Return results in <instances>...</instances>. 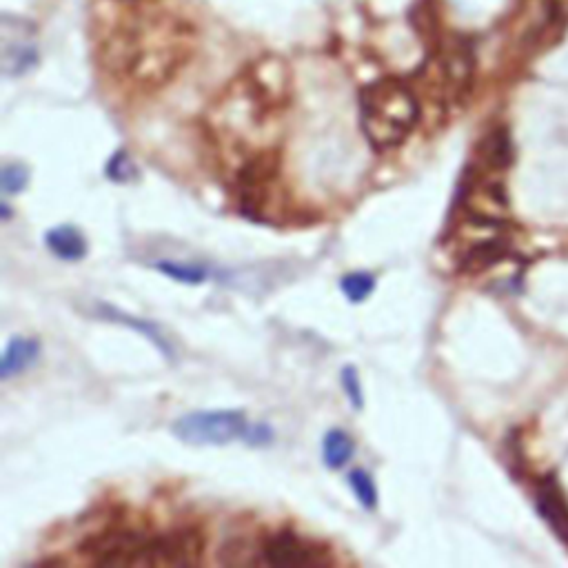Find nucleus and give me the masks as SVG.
Returning a JSON list of instances; mask_svg holds the SVG:
<instances>
[{
  "label": "nucleus",
  "mask_w": 568,
  "mask_h": 568,
  "mask_svg": "<svg viewBox=\"0 0 568 568\" xmlns=\"http://www.w3.org/2000/svg\"><path fill=\"white\" fill-rule=\"evenodd\" d=\"M194 47V29L185 18L160 7L125 20L105 45V65L138 87H158L176 74Z\"/></svg>",
  "instance_id": "1"
},
{
  "label": "nucleus",
  "mask_w": 568,
  "mask_h": 568,
  "mask_svg": "<svg viewBox=\"0 0 568 568\" xmlns=\"http://www.w3.org/2000/svg\"><path fill=\"white\" fill-rule=\"evenodd\" d=\"M420 120L415 91L398 78H380L360 94V125L373 147L402 145Z\"/></svg>",
  "instance_id": "2"
},
{
  "label": "nucleus",
  "mask_w": 568,
  "mask_h": 568,
  "mask_svg": "<svg viewBox=\"0 0 568 568\" xmlns=\"http://www.w3.org/2000/svg\"><path fill=\"white\" fill-rule=\"evenodd\" d=\"M249 422L242 411H198L174 422V435L191 446H225L245 438Z\"/></svg>",
  "instance_id": "3"
},
{
  "label": "nucleus",
  "mask_w": 568,
  "mask_h": 568,
  "mask_svg": "<svg viewBox=\"0 0 568 568\" xmlns=\"http://www.w3.org/2000/svg\"><path fill=\"white\" fill-rule=\"evenodd\" d=\"M38 65V32L34 23L5 14L0 18V67L7 78L25 76Z\"/></svg>",
  "instance_id": "4"
},
{
  "label": "nucleus",
  "mask_w": 568,
  "mask_h": 568,
  "mask_svg": "<svg viewBox=\"0 0 568 568\" xmlns=\"http://www.w3.org/2000/svg\"><path fill=\"white\" fill-rule=\"evenodd\" d=\"M198 531H174L142 542L136 566H194L202 557Z\"/></svg>",
  "instance_id": "5"
},
{
  "label": "nucleus",
  "mask_w": 568,
  "mask_h": 568,
  "mask_svg": "<svg viewBox=\"0 0 568 568\" xmlns=\"http://www.w3.org/2000/svg\"><path fill=\"white\" fill-rule=\"evenodd\" d=\"M260 564L269 566H324L331 564V557L320 546L311 544L291 531H282L269 537L265 546L258 551Z\"/></svg>",
  "instance_id": "6"
},
{
  "label": "nucleus",
  "mask_w": 568,
  "mask_h": 568,
  "mask_svg": "<svg viewBox=\"0 0 568 568\" xmlns=\"http://www.w3.org/2000/svg\"><path fill=\"white\" fill-rule=\"evenodd\" d=\"M145 537L134 531H109L91 537L80 553L98 566H136V557Z\"/></svg>",
  "instance_id": "7"
},
{
  "label": "nucleus",
  "mask_w": 568,
  "mask_h": 568,
  "mask_svg": "<svg viewBox=\"0 0 568 568\" xmlns=\"http://www.w3.org/2000/svg\"><path fill=\"white\" fill-rule=\"evenodd\" d=\"M45 242L49 251L58 256L60 260L67 262H76L83 260L87 256V240L80 229L71 227V225H58L54 229L47 231Z\"/></svg>",
  "instance_id": "8"
},
{
  "label": "nucleus",
  "mask_w": 568,
  "mask_h": 568,
  "mask_svg": "<svg viewBox=\"0 0 568 568\" xmlns=\"http://www.w3.org/2000/svg\"><path fill=\"white\" fill-rule=\"evenodd\" d=\"M40 342L36 338H14L7 344L0 362V378L9 380L14 375L27 371L38 360Z\"/></svg>",
  "instance_id": "9"
},
{
  "label": "nucleus",
  "mask_w": 568,
  "mask_h": 568,
  "mask_svg": "<svg viewBox=\"0 0 568 568\" xmlns=\"http://www.w3.org/2000/svg\"><path fill=\"white\" fill-rule=\"evenodd\" d=\"M98 316L100 318H105L109 322H118V324H127L129 329H134L138 333H142V336L149 338L151 342L156 344V347L167 355V358H174V349H171V344L167 342V338H162V333L158 331L156 324H151L149 320H140V318H134V316H129V313H123V311H118L116 307H109V304H98Z\"/></svg>",
  "instance_id": "10"
},
{
  "label": "nucleus",
  "mask_w": 568,
  "mask_h": 568,
  "mask_svg": "<svg viewBox=\"0 0 568 568\" xmlns=\"http://www.w3.org/2000/svg\"><path fill=\"white\" fill-rule=\"evenodd\" d=\"M355 453V442L347 431L333 429L322 440V460L329 466L331 471L344 469L353 458Z\"/></svg>",
  "instance_id": "11"
},
{
  "label": "nucleus",
  "mask_w": 568,
  "mask_h": 568,
  "mask_svg": "<svg viewBox=\"0 0 568 568\" xmlns=\"http://www.w3.org/2000/svg\"><path fill=\"white\" fill-rule=\"evenodd\" d=\"M540 509L544 513L546 520H549L557 535H562L564 540H568V509L562 500V495L557 493L553 482H546L544 489L540 493Z\"/></svg>",
  "instance_id": "12"
},
{
  "label": "nucleus",
  "mask_w": 568,
  "mask_h": 568,
  "mask_svg": "<svg viewBox=\"0 0 568 568\" xmlns=\"http://www.w3.org/2000/svg\"><path fill=\"white\" fill-rule=\"evenodd\" d=\"M349 486L353 495L358 497V502L367 511L378 509V486H375L371 475L364 469H355L349 473Z\"/></svg>",
  "instance_id": "13"
},
{
  "label": "nucleus",
  "mask_w": 568,
  "mask_h": 568,
  "mask_svg": "<svg viewBox=\"0 0 568 568\" xmlns=\"http://www.w3.org/2000/svg\"><path fill=\"white\" fill-rule=\"evenodd\" d=\"M340 289H342L344 296H347L349 302L360 304L373 293L375 278L371 276V273H364V271L347 273V276L340 280Z\"/></svg>",
  "instance_id": "14"
},
{
  "label": "nucleus",
  "mask_w": 568,
  "mask_h": 568,
  "mask_svg": "<svg viewBox=\"0 0 568 568\" xmlns=\"http://www.w3.org/2000/svg\"><path fill=\"white\" fill-rule=\"evenodd\" d=\"M156 269L160 273H165L167 278L185 282V284H200L207 280V269L200 265H185V262H171V260H162L156 265Z\"/></svg>",
  "instance_id": "15"
},
{
  "label": "nucleus",
  "mask_w": 568,
  "mask_h": 568,
  "mask_svg": "<svg viewBox=\"0 0 568 568\" xmlns=\"http://www.w3.org/2000/svg\"><path fill=\"white\" fill-rule=\"evenodd\" d=\"M29 182V169L23 162H7L0 171V189H3V196H14L20 194L27 187Z\"/></svg>",
  "instance_id": "16"
},
{
  "label": "nucleus",
  "mask_w": 568,
  "mask_h": 568,
  "mask_svg": "<svg viewBox=\"0 0 568 568\" xmlns=\"http://www.w3.org/2000/svg\"><path fill=\"white\" fill-rule=\"evenodd\" d=\"M105 174L114 182H131L138 176V167L134 165V160H131L127 151H116V154L107 160Z\"/></svg>",
  "instance_id": "17"
},
{
  "label": "nucleus",
  "mask_w": 568,
  "mask_h": 568,
  "mask_svg": "<svg viewBox=\"0 0 568 568\" xmlns=\"http://www.w3.org/2000/svg\"><path fill=\"white\" fill-rule=\"evenodd\" d=\"M340 380H342V389H344V393H347V398L351 402V407L355 411H362L364 395H362V384H360V378H358V371H355L353 367H344Z\"/></svg>",
  "instance_id": "18"
},
{
  "label": "nucleus",
  "mask_w": 568,
  "mask_h": 568,
  "mask_svg": "<svg viewBox=\"0 0 568 568\" xmlns=\"http://www.w3.org/2000/svg\"><path fill=\"white\" fill-rule=\"evenodd\" d=\"M271 438H273V435H271V431L267 429L265 424H258V426H251V424H249V431H247V435H245V440L251 442V444H256V446L267 444Z\"/></svg>",
  "instance_id": "19"
}]
</instances>
